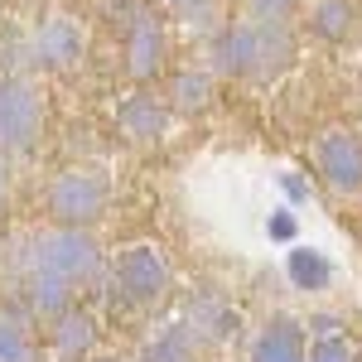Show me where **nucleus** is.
I'll return each mask as SVG.
<instances>
[{
  "label": "nucleus",
  "instance_id": "nucleus-8",
  "mask_svg": "<svg viewBox=\"0 0 362 362\" xmlns=\"http://www.w3.org/2000/svg\"><path fill=\"white\" fill-rule=\"evenodd\" d=\"M184 324H189L198 348H223L227 338H237L242 314H237V305L227 300L218 285H198V290H189V300H184Z\"/></svg>",
  "mask_w": 362,
  "mask_h": 362
},
{
  "label": "nucleus",
  "instance_id": "nucleus-22",
  "mask_svg": "<svg viewBox=\"0 0 362 362\" xmlns=\"http://www.w3.org/2000/svg\"><path fill=\"white\" fill-rule=\"evenodd\" d=\"M295 5H300V0H247L251 20H285Z\"/></svg>",
  "mask_w": 362,
  "mask_h": 362
},
{
  "label": "nucleus",
  "instance_id": "nucleus-11",
  "mask_svg": "<svg viewBox=\"0 0 362 362\" xmlns=\"http://www.w3.org/2000/svg\"><path fill=\"white\" fill-rule=\"evenodd\" d=\"M116 126L126 131V140L140 145H160L169 136V102L155 92H126L116 102Z\"/></svg>",
  "mask_w": 362,
  "mask_h": 362
},
{
  "label": "nucleus",
  "instance_id": "nucleus-13",
  "mask_svg": "<svg viewBox=\"0 0 362 362\" xmlns=\"http://www.w3.org/2000/svg\"><path fill=\"white\" fill-rule=\"evenodd\" d=\"M305 353L309 334L300 319H271L251 343V362H305Z\"/></svg>",
  "mask_w": 362,
  "mask_h": 362
},
{
  "label": "nucleus",
  "instance_id": "nucleus-16",
  "mask_svg": "<svg viewBox=\"0 0 362 362\" xmlns=\"http://www.w3.org/2000/svg\"><path fill=\"white\" fill-rule=\"evenodd\" d=\"M285 276L295 290H305V295H319V290H329L334 285V266H329V256L314 247H290L285 256Z\"/></svg>",
  "mask_w": 362,
  "mask_h": 362
},
{
  "label": "nucleus",
  "instance_id": "nucleus-6",
  "mask_svg": "<svg viewBox=\"0 0 362 362\" xmlns=\"http://www.w3.org/2000/svg\"><path fill=\"white\" fill-rule=\"evenodd\" d=\"M44 136V97L29 78H0V155H25Z\"/></svg>",
  "mask_w": 362,
  "mask_h": 362
},
{
  "label": "nucleus",
  "instance_id": "nucleus-10",
  "mask_svg": "<svg viewBox=\"0 0 362 362\" xmlns=\"http://www.w3.org/2000/svg\"><path fill=\"white\" fill-rule=\"evenodd\" d=\"M20 305H25L34 319L54 324L63 309L78 305V290H73L68 280H58L54 271H44V266H29V261H20Z\"/></svg>",
  "mask_w": 362,
  "mask_h": 362
},
{
  "label": "nucleus",
  "instance_id": "nucleus-25",
  "mask_svg": "<svg viewBox=\"0 0 362 362\" xmlns=\"http://www.w3.org/2000/svg\"><path fill=\"white\" fill-rule=\"evenodd\" d=\"M87 362H126V358H112V353H92Z\"/></svg>",
  "mask_w": 362,
  "mask_h": 362
},
{
  "label": "nucleus",
  "instance_id": "nucleus-14",
  "mask_svg": "<svg viewBox=\"0 0 362 362\" xmlns=\"http://www.w3.org/2000/svg\"><path fill=\"white\" fill-rule=\"evenodd\" d=\"M362 15H358V0H314L309 5V34L319 44H348L358 34Z\"/></svg>",
  "mask_w": 362,
  "mask_h": 362
},
{
  "label": "nucleus",
  "instance_id": "nucleus-1",
  "mask_svg": "<svg viewBox=\"0 0 362 362\" xmlns=\"http://www.w3.org/2000/svg\"><path fill=\"white\" fill-rule=\"evenodd\" d=\"M208 63L218 78L237 83H276L295 63L290 20H223L208 34Z\"/></svg>",
  "mask_w": 362,
  "mask_h": 362
},
{
  "label": "nucleus",
  "instance_id": "nucleus-9",
  "mask_svg": "<svg viewBox=\"0 0 362 362\" xmlns=\"http://www.w3.org/2000/svg\"><path fill=\"white\" fill-rule=\"evenodd\" d=\"M83 25L78 20H68V15H49V20H39V29L29 34V63L39 68V73H68V68H78L83 63Z\"/></svg>",
  "mask_w": 362,
  "mask_h": 362
},
{
  "label": "nucleus",
  "instance_id": "nucleus-3",
  "mask_svg": "<svg viewBox=\"0 0 362 362\" xmlns=\"http://www.w3.org/2000/svg\"><path fill=\"white\" fill-rule=\"evenodd\" d=\"M29 266H44L54 271L58 280H68L73 290H97L107 280V256L97 247L92 232H78V227H54V232H39L34 242L25 247Z\"/></svg>",
  "mask_w": 362,
  "mask_h": 362
},
{
  "label": "nucleus",
  "instance_id": "nucleus-15",
  "mask_svg": "<svg viewBox=\"0 0 362 362\" xmlns=\"http://www.w3.org/2000/svg\"><path fill=\"white\" fill-rule=\"evenodd\" d=\"M39 353L34 343V314L20 300H5L0 305V362H29Z\"/></svg>",
  "mask_w": 362,
  "mask_h": 362
},
{
  "label": "nucleus",
  "instance_id": "nucleus-24",
  "mask_svg": "<svg viewBox=\"0 0 362 362\" xmlns=\"http://www.w3.org/2000/svg\"><path fill=\"white\" fill-rule=\"evenodd\" d=\"M5 208H10V165L0 155V218H5Z\"/></svg>",
  "mask_w": 362,
  "mask_h": 362
},
{
  "label": "nucleus",
  "instance_id": "nucleus-2",
  "mask_svg": "<svg viewBox=\"0 0 362 362\" xmlns=\"http://www.w3.org/2000/svg\"><path fill=\"white\" fill-rule=\"evenodd\" d=\"M112 208V179L97 165H68L58 169L44 189V213L54 227H78V232H92V227L107 218Z\"/></svg>",
  "mask_w": 362,
  "mask_h": 362
},
{
  "label": "nucleus",
  "instance_id": "nucleus-21",
  "mask_svg": "<svg viewBox=\"0 0 362 362\" xmlns=\"http://www.w3.org/2000/svg\"><path fill=\"white\" fill-rule=\"evenodd\" d=\"M280 194L290 198V208H305L309 203V179L295 174V169H285V174H280Z\"/></svg>",
  "mask_w": 362,
  "mask_h": 362
},
{
  "label": "nucleus",
  "instance_id": "nucleus-23",
  "mask_svg": "<svg viewBox=\"0 0 362 362\" xmlns=\"http://www.w3.org/2000/svg\"><path fill=\"white\" fill-rule=\"evenodd\" d=\"M338 324H343L338 314H309V319H305V334H309V338H319V334H343Z\"/></svg>",
  "mask_w": 362,
  "mask_h": 362
},
{
  "label": "nucleus",
  "instance_id": "nucleus-19",
  "mask_svg": "<svg viewBox=\"0 0 362 362\" xmlns=\"http://www.w3.org/2000/svg\"><path fill=\"white\" fill-rule=\"evenodd\" d=\"M160 5H169L184 25H198V29H208V34L223 25L218 20V0H160Z\"/></svg>",
  "mask_w": 362,
  "mask_h": 362
},
{
  "label": "nucleus",
  "instance_id": "nucleus-20",
  "mask_svg": "<svg viewBox=\"0 0 362 362\" xmlns=\"http://www.w3.org/2000/svg\"><path fill=\"white\" fill-rule=\"evenodd\" d=\"M266 237H271L276 247H295V242H300V218H295V208H271Z\"/></svg>",
  "mask_w": 362,
  "mask_h": 362
},
{
  "label": "nucleus",
  "instance_id": "nucleus-12",
  "mask_svg": "<svg viewBox=\"0 0 362 362\" xmlns=\"http://www.w3.org/2000/svg\"><path fill=\"white\" fill-rule=\"evenodd\" d=\"M49 343H54L58 362H87L92 348H97V319L87 309H63L54 324H49Z\"/></svg>",
  "mask_w": 362,
  "mask_h": 362
},
{
  "label": "nucleus",
  "instance_id": "nucleus-18",
  "mask_svg": "<svg viewBox=\"0 0 362 362\" xmlns=\"http://www.w3.org/2000/svg\"><path fill=\"white\" fill-rule=\"evenodd\" d=\"M305 362H362V353L348 334H319V338H309Z\"/></svg>",
  "mask_w": 362,
  "mask_h": 362
},
{
  "label": "nucleus",
  "instance_id": "nucleus-26",
  "mask_svg": "<svg viewBox=\"0 0 362 362\" xmlns=\"http://www.w3.org/2000/svg\"><path fill=\"white\" fill-rule=\"evenodd\" d=\"M29 362H49V358H44V353H34V358H29Z\"/></svg>",
  "mask_w": 362,
  "mask_h": 362
},
{
  "label": "nucleus",
  "instance_id": "nucleus-17",
  "mask_svg": "<svg viewBox=\"0 0 362 362\" xmlns=\"http://www.w3.org/2000/svg\"><path fill=\"white\" fill-rule=\"evenodd\" d=\"M169 102L179 107V112H203L208 102H213V78L203 73V68H179L174 73V83H169Z\"/></svg>",
  "mask_w": 362,
  "mask_h": 362
},
{
  "label": "nucleus",
  "instance_id": "nucleus-4",
  "mask_svg": "<svg viewBox=\"0 0 362 362\" xmlns=\"http://www.w3.org/2000/svg\"><path fill=\"white\" fill-rule=\"evenodd\" d=\"M107 285H112V300H121V305L155 309L174 285V266L155 242H131V247H121L112 256Z\"/></svg>",
  "mask_w": 362,
  "mask_h": 362
},
{
  "label": "nucleus",
  "instance_id": "nucleus-5",
  "mask_svg": "<svg viewBox=\"0 0 362 362\" xmlns=\"http://www.w3.org/2000/svg\"><path fill=\"white\" fill-rule=\"evenodd\" d=\"M121 63H126V78L131 83H155L169 63V34H165V20L155 5L140 0L136 10L121 20Z\"/></svg>",
  "mask_w": 362,
  "mask_h": 362
},
{
  "label": "nucleus",
  "instance_id": "nucleus-7",
  "mask_svg": "<svg viewBox=\"0 0 362 362\" xmlns=\"http://www.w3.org/2000/svg\"><path fill=\"white\" fill-rule=\"evenodd\" d=\"M314 169L334 194H358L362 189V136L348 126H329L314 140Z\"/></svg>",
  "mask_w": 362,
  "mask_h": 362
}]
</instances>
